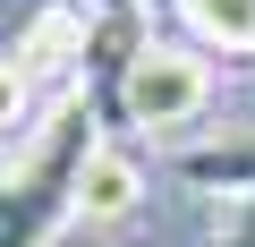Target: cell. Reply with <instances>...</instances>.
<instances>
[{
  "instance_id": "6da1fadb",
  "label": "cell",
  "mask_w": 255,
  "mask_h": 247,
  "mask_svg": "<svg viewBox=\"0 0 255 247\" xmlns=\"http://www.w3.org/2000/svg\"><path fill=\"white\" fill-rule=\"evenodd\" d=\"M94 102H60L43 128L26 137L9 196H0V247H51L60 222H77V171L94 154Z\"/></svg>"
},
{
  "instance_id": "7a4b0ae2",
  "label": "cell",
  "mask_w": 255,
  "mask_h": 247,
  "mask_svg": "<svg viewBox=\"0 0 255 247\" xmlns=\"http://www.w3.org/2000/svg\"><path fill=\"white\" fill-rule=\"evenodd\" d=\"M204 102H213V68H204V51L196 43H136L119 60V111H128V128H187V119H204Z\"/></svg>"
},
{
  "instance_id": "3957f363",
  "label": "cell",
  "mask_w": 255,
  "mask_h": 247,
  "mask_svg": "<svg viewBox=\"0 0 255 247\" xmlns=\"http://www.w3.org/2000/svg\"><path fill=\"white\" fill-rule=\"evenodd\" d=\"M85 60H94L85 0H43V9L26 17V34H17V68H26L34 85H60V77H77Z\"/></svg>"
},
{
  "instance_id": "277c9868",
  "label": "cell",
  "mask_w": 255,
  "mask_h": 247,
  "mask_svg": "<svg viewBox=\"0 0 255 247\" xmlns=\"http://www.w3.org/2000/svg\"><path fill=\"white\" fill-rule=\"evenodd\" d=\"M136 205H145V162L119 145H94L77 171V222H128Z\"/></svg>"
},
{
  "instance_id": "5b68a950",
  "label": "cell",
  "mask_w": 255,
  "mask_h": 247,
  "mask_svg": "<svg viewBox=\"0 0 255 247\" xmlns=\"http://www.w3.org/2000/svg\"><path fill=\"white\" fill-rule=\"evenodd\" d=\"M170 171L187 188H204V196H255V128H221L204 145H179Z\"/></svg>"
},
{
  "instance_id": "8992f818",
  "label": "cell",
  "mask_w": 255,
  "mask_h": 247,
  "mask_svg": "<svg viewBox=\"0 0 255 247\" xmlns=\"http://www.w3.org/2000/svg\"><path fill=\"white\" fill-rule=\"evenodd\" d=\"M179 26L196 34V51H221V60H255V0H170Z\"/></svg>"
},
{
  "instance_id": "52a82bcc",
  "label": "cell",
  "mask_w": 255,
  "mask_h": 247,
  "mask_svg": "<svg viewBox=\"0 0 255 247\" xmlns=\"http://www.w3.org/2000/svg\"><path fill=\"white\" fill-rule=\"evenodd\" d=\"M17 137H34V77L17 60H0V145H17Z\"/></svg>"
},
{
  "instance_id": "ba28073f",
  "label": "cell",
  "mask_w": 255,
  "mask_h": 247,
  "mask_svg": "<svg viewBox=\"0 0 255 247\" xmlns=\"http://www.w3.org/2000/svg\"><path fill=\"white\" fill-rule=\"evenodd\" d=\"M204 247H255V196H221L204 222Z\"/></svg>"
},
{
  "instance_id": "9c48e42d",
  "label": "cell",
  "mask_w": 255,
  "mask_h": 247,
  "mask_svg": "<svg viewBox=\"0 0 255 247\" xmlns=\"http://www.w3.org/2000/svg\"><path fill=\"white\" fill-rule=\"evenodd\" d=\"M85 9H94V17H136L145 0H85Z\"/></svg>"
},
{
  "instance_id": "30bf717a",
  "label": "cell",
  "mask_w": 255,
  "mask_h": 247,
  "mask_svg": "<svg viewBox=\"0 0 255 247\" xmlns=\"http://www.w3.org/2000/svg\"><path fill=\"white\" fill-rule=\"evenodd\" d=\"M9 171H17V162H0V196H9Z\"/></svg>"
}]
</instances>
